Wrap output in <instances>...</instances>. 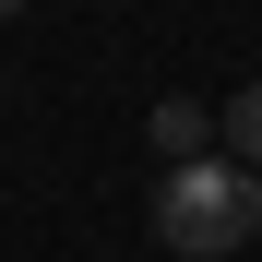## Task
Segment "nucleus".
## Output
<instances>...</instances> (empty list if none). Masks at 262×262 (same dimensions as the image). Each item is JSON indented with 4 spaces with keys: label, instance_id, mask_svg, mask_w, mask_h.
I'll list each match as a JSON object with an SVG mask.
<instances>
[{
    "label": "nucleus",
    "instance_id": "obj_2",
    "mask_svg": "<svg viewBox=\"0 0 262 262\" xmlns=\"http://www.w3.org/2000/svg\"><path fill=\"white\" fill-rule=\"evenodd\" d=\"M203 131H214V119H203L191 96H167V107H155V155H179V167H191V155H203Z\"/></svg>",
    "mask_w": 262,
    "mask_h": 262
},
{
    "label": "nucleus",
    "instance_id": "obj_1",
    "mask_svg": "<svg viewBox=\"0 0 262 262\" xmlns=\"http://www.w3.org/2000/svg\"><path fill=\"white\" fill-rule=\"evenodd\" d=\"M250 227H262V179L238 155H191V167H167V191H155V238L179 250V262H227V250H250Z\"/></svg>",
    "mask_w": 262,
    "mask_h": 262
},
{
    "label": "nucleus",
    "instance_id": "obj_4",
    "mask_svg": "<svg viewBox=\"0 0 262 262\" xmlns=\"http://www.w3.org/2000/svg\"><path fill=\"white\" fill-rule=\"evenodd\" d=\"M0 12H24V0H0Z\"/></svg>",
    "mask_w": 262,
    "mask_h": 262
},
{
    "label": "nucleus",
    "instance_id": "obj_3",
    "mask_svg": "<svg viewBox=\"0 0 262 262\" xmlns=\"http://www.w3.org/2000/svg\"><path fill=\"white\" fill-rule=\"evenodd\" d=\"M227 143H238V155H262V83H238V96H227Z\"/></svg>",
    "mask_w": 262,
    "mask_h": 262
}]
</instances>
